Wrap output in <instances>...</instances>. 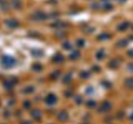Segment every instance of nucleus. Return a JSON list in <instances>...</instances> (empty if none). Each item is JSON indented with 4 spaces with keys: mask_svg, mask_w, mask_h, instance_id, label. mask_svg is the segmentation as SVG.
Listing matches in <instances>:
<instances>
[{
    "mask_svg": "<svg viewBox=\"0 0 133 124\" xmlns=\"http://www.w3.org/2000/svg\"><path fill=\"white\" fill-rule=\"evenodd\" d=\"M118 1H125V0H118Z\"/></svg>",
    "mask_w": 133,
    "mask_h": 124,
    "instance_id": "f03ea898",
    "label": "nucleus"
},
{
    "mask_svg": "<svg viewBox=\"0 0 133 124\" xmlns=\"http://www.w3.org/2000/svg\"><path fill=\"white\" fill-rule=\"evenodd\" d=\"M33 61L25 40L4 38L0 41V69L17 72L28 68Z\"/></svg>",
    "mask_w": 133,
    "mask_h": 124,
    "instance_id": "f257e3e1",
    "label": "nucleus"
}]
</instances>
